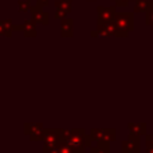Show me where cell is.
<instances>
[{"mask_svg": "<svg viewBox=\"0 0 153 153\" xmlns=\"http://www.w3.org/2000/svg\"><path fill=\"white\" fill-rule=\"evenodd\" d=\"M153 153V134H146V152Z\"/></svg>", "mask_w": 153, "mask_h": 153, "instance_id": "21", "label": "cell"}, {"mask_svg": "<svg viewBox=\"0 0 153 153\" xmlns=\"http://www.w3.org/2000/svg\"><path fill=\"white\" fill-rule=\"evenodd\" d=\"M31 0H19L18 1V8L19 12H30L31 11Z\"/></svg>", "mask_w": 153, "mask_h": 153, "instance_id": "16", "label": "cell"}, {"mask_svg": "<svg viewBox=\"0 0 153 153\" xmlns=\"http://www.w3.org/2000/svg\"><path fill=\"white\" fill-rule=\"evenodd\" d=\"M145 24L151 27L152 31H153V7L145 13Z\"/></svg>", "mask_w": 153, "mask_h": 153, "instance_id": "18", "label": "cell"}, {"mask_svg": "<svg viewBox=\"0 0 153 153\" xmlns=\"http://www.w3.org/2000/svg\"><path fill=\"white\" fill-rule=\"evenodd\" d=\"M121 153H140V136L130 134L121 144Z\"/></svg>", "mask_w": 153, "mask_h": 153, "instance_id": "6", "label": "cell"}, {"mask_svg": "<svg viewBox=\"0 0 153 153\" xmlns=\"http://www.w3.org/2000/svg\"><path fill=\"white\" fill-rule=\"evenodd\" d=\"M43 137H45V129L43 130H39V132L34 133V134L30 136V140L36 143V141H43Z\"/></svg>", "mask_w": 153, "mask_h": 153, "instance_id": "19", "label": "cell"}, {"mask_svg": "<svg viewBox=\"0 0 153 153\" xmlns=\"http://www.w3.org/2000/svg\"><path fill=\"white\" fill-rule=\"evenodd\" d=\"M90 153H110V143L100 141L90 148Z\"/></svg>", "mask_w": 153, "mask_h": 153, "instance_id": "14", "label": "cell"}, {"mask_svg": "<svg viewBox=\"0 0 153 153\" xmlns=\"http://www.w3.org/2000/svg\"><path fill=\"white\" fill-rule=\"evenodd\" d=\"M58 153H76L71 146H69L66 143H62L61 145L58 146Z\"/></svg>", "mask_w": 153, "mask_h": 153, "instance_id": "17", "label": "cell"}, {"mask_svg": "<svg viewBox=\"0 0 153 153\" xmlns=\"http://www.w3.org/2000/svg\"><path fill=\"white\" fill-rule=\"evenodd\" d=\"M67 15H69V13L65 12V11H62V10H55L54 18H55V19H59V20H62V19H66Z\"/></svg>", "mask_w": 153, "mask_h": 153, "instance_id": "22", "label": "cell"}, {"mask_svg": "<svg viewBox=\"0 0 153 153\" xmlns=\"http://www.w3.org/2000/svg\"><path fill=\"white\" fill-rule=\"evenodd\" d=\"M111 1H116V5L117 7H128L129 5V1L130 0H111ZM137 1V0H136Z\"/></svg>", "mask_w": 153, "mask_h": 153, "instance_id": "23", "label": "cell"}, {"mask_svg": "<svg viewBox=\"0 0 153 153\" xmlns=\"http://www.w3.org/2000/svg\"><path fill=\"white\" fill-rule=\"evenodd\" d=\"M153 7V1L152 0H137L133 8V12L134 13H146L149 10Z\"/></svg>", "mask_w": 153, "mask_h": 153, "instance_id": "12", "label": "cell"}, {"mask_svg": "<svg viewBox=\"0 0 153 153\" xmlns=\"http://www.w3.org/2000/svg\"><path fill=\"white\" fill-rule=\"evenodd\" d=\"M59 28H61V36L62 38H73L74 36V20H73L71 18L62 19L61 24H59Z\"/></svg>", "mask_w": 153, "mask_h": 153, "instance_id": "8", "label": "cell"}, {"mask_svg": "<svg viewBox=\"0 0 153 153\" xmlns=\"http://www.w3.org/2000/svg\"><path fill=\"white\" fill-rule=\"evenodd\" d=\"M36 5L39 8H45L50 5V0H36Z\"/></svg>", "mask_w": 153, "mask_h": 153, "instance_id": "24", "label": "cell"}, {"mask_svg": "<svg viewBox=\"0 0 153 153\" xmlns=\"http://www.w3.org/2000/svg\"><path fill=\"white\" fill-rule=\"evenodd\" d=\"M30 12H31L32 16L31 19H34L38 24H42V26H48L50 24V15L47 12H45L42 8H39L38 5H32Z\"/></svg>", "mask_w": 153, "mask_h": 153, "instance_id": "7", "label": "cell"}, {"mask_svg": "<svg viewBox=\"0 0 153 153\" xmlns=\"http://www.w3.org/2000/svg\"><path fill=\"white\" fill-rule=\"evenodd\" d=\"M93 143L94 141L85 129H71V137L66 144L71 146L76 153H85L86 149H90L93 146Z\"/></svg>", "mask_w": 153, "mask_h": 153, "instance_id": "1", "label": "cell"}, {"mask_svg": "<svg viewBox=\"0 0 153 153\" xmlns=\"http://www.w3.org/2000/svg\"><path fill=\"white\" fill-rule=\"evenodd\" d=\"M36 22L34 19H28L22 24V32L26 38H36L38 31H36Z\"/></svg>", "mask_w": 153, "mask_h": 153, "instance_id": "9", "label": "cell"}, {"mask_svg": "<svg viewBox=\"0 0 153 153\" xmlns=\"http://www.w3.org/2000/svg\"><path fill=\"white\" fill-rule=\"evenodd\" d=\"M91 38H109V36H117V30L114 23H106V24H97L95 31H91L90 34Z\"/></svg>", "mask_w": 153, "mask_h": 153, "instance_id": "5", "label": "cell"}, {"mask_svg": "<svg viewBox=\"0 0 153 153\" xmlns=\"http://www.w3.org/2000/svg\"><path fill=\"white\" fill-rule=\"evenodd\" d=\"M43 144H45V146H48V148H58L62 144L61 130L59 129H45Z\"/></svg>", "mask_w": 153, "mask_h": 153, "instance_id": "4", "label": "cell"}, {"mask_svg": "<svg viewBox=\"0 0 153 153\" xmlns=\"http://www.w3.org/2000/svg\"><path fill=\"white\" fill-rule=\"evenodd\" d=\"M128 129H129L130 134H134V136H146V124L144 122H140V124H136V122H130L128 124Z\"/></svg>", "mask_w": 153, "mask_h": 153, "instance_id": "11", "label": "cell"}, {"mask_svg": "<svg viewBox=\"0 0 153 153\" xmlns=\"http://www.w3.org/2000/svg\"><path fill=\"white\" fill-rule=\"evenodd\" d=\"M61 130V140L62 143H67L71 137V129H59Z\"/></svg>", "mask_w": 153, "mask_h": 153, "instance_id": "20", "label": "cell"}, {"mask_svg": "<svg viewBox=\"0 0 153 153\" xmlns=\"http://www.w3.org/2000/svg\"><path fill=\"white\" fill-rule=\"evenodd\" d=\"M46 129L45 126H43L42 122H26V124L23 125V132L24 134L27 136H31L34 134V133L39 132V130H43Z\"/></svg>", "mask_w": 153, "mask_h": 153, "instance_id": "13", "label": "cell"}, {"mask_svg": "<svg viewBox=\"0 0 153 153\" xmlns=\"http://www.w3.org/2000/svg\"><path fill=\"white\" fill-rule=\"evenodd\" d=\"M113 23L117 30V38H128L134 30V12H117Z\"/></svg>", "mask_w": 153, "mask_h": 153, "instance_id": "2", "label": "cell"}, {"mask_svg": "<svg viewBox=\"0 0 153 153\" xmlns=\"http://www.w3.org/2000/svg\"><path fill=\"white\" fill-rule=\"evenodd\" d=\"M13 34L12 19H0V36L11 38Z\"/></svg>", "mask_w": 153, "mask_h": 153, "instance_id": "10", "label": "cell"}, {"mask_svg": "<svg viewBox=\"0 0 153 153\" xmlns=\"http://www.w3.org/2000/svg\"><path fill=\"white\" fill-rule=\"evenodd\" d=\"M117 5H110V7H103L98 5L97 7V24H106L111 23L117 15Z\"/></svg>", "mask_w": 153, "mask_h": 153, "instance_id": "3", "label": "cell"}, {"mask_svg": "<svg viewBox=\"0 0 153 153\" xmlns=\"http://www.w3.org/2000/svg\"><path fill=\"white\" fill-rule=\"evenodd\" d=\"M54 7H55V10H62L70 13L73 11V0H55Z\"/></svg>", "mask_w": 153, "mask_h": 153, "instance_id": "15", "label": "cell"}, {"mask_svg": "<svg viewBox=\"0 0 153 153\" xmlns=\"http://www.w3.org/2000/svg\"><path fill=\"white\" fill-rule=\"evenodd\" d=\"M87 1H97V0H87Z\"/></svg>", "mask_w": 153, "mask_h": 153, "instance_id": "25", "label": "cell"}]
</instances>
